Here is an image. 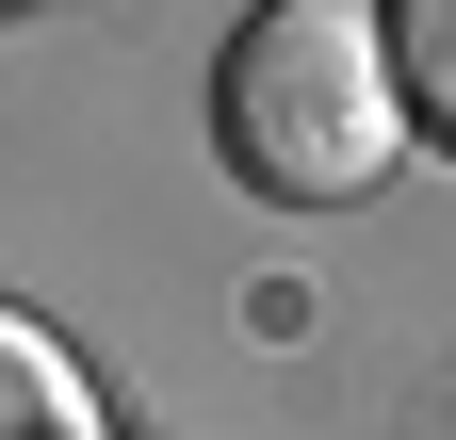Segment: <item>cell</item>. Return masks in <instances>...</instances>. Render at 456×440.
<instances>
[{
  "label": "cell",
  "mask_w": 456,
  "mask_h": 440,
  "mask_svg": "<svg viewBox=\"0 0 456 440\" xmlns=\"http://www.w3.org/2000/svg\"><path fill=\"white\" fill-rule=\"evenodd\" d=\"M212 147L228 180L277 212H342L408 163V66H391L375 0H245V33L212 49Z\"/></svg>",
  "instance_id": "obj_1"
},
{
  "label": "cell",
  "mask_w": 456,
  "mask_h": 440,
  "mask_svg": "<svg viewBox=\"0 0 456 440\" xmlns=\"http://www.w3.org/2000/svg\"><path fill=\"white\" fill-rule=\"evenodd\" d=\"M0 392H17V440H98V392L49 326H0Z\"/></svg>",
  "instance_id": "obj_2"
},
{
  "label": "cell",
  "mask_w": 456,
  "mask_h": 440,
  "mask_svg": "<svg viewBox=\"0 0 456 440\" xmlns=\"http://www.w3.org/2000/svg\"><path fill=\"white\" fill-rule=\"evenodd\" d=\"M391 17V66H408V131L456 147V0H375Z\"/></svg>",
  "instance_id": "obj_3"
},
{
  "label": "cell",
  "mask_w": 456,
  "mask_h": 440,
  "mask_svg": "<svg viewBox=\"0 0 456 440\" xmlns=\"http://www.w3.org/2000/svg\"><path fill=\"white\" fill-rule=\"evenodd\" d=\"M17 17H66V0H17Z\"/></svg>",
  "instance_id": "obj_4"
}]
</instances>
